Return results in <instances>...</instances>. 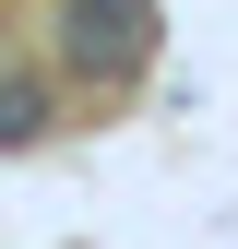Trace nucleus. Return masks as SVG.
Wrapping results in <instances>:
<instances>
[{
	"instance_id": "obj_1",
	"label": "nucleus",
	"mask_w": 238,
	"mask_h": 249,
	"mask_svg": "<svg viewBox=\"0 0 238 249\" xmlns=\"http://www.w3.org/2000/svg\"><path fill=\"white\" fill-rule=\"evenodd\" d=\"M72 71H96V83H119L143 48H155V24H143V0H72Z\"/></svg>"
}]
</instances>
